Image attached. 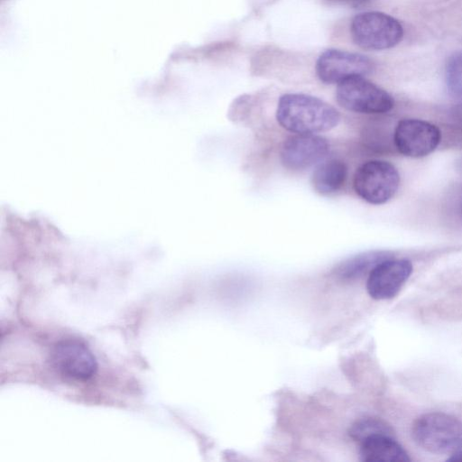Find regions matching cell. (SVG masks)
Here are the masks:
<instances>
[{"mask_svg": "<svg viewBox=\"0 0 462 462\" xmlns=\"http://www.w3.org/2000/svg\"><path fill=\"white\" fill-rule=\"evenodd\" d=\"M441 140L439 129L420 119H403L396 125L393 141L397 150L412 158L424 157L432 152Z\"/></svg>", "mask_w": 462, "mask_h": 462, "instance_id": "8992f818", "label": "cell"}, {"mask_svg": "<svg viewBox=\"0 0 462 462\" xmlns=\"http://www.w3.org/2000/svg\"><path fill=\"white\" fill-rule=\"evenodd\" d=\"M276 119L291 133L317 134L336 127L340 115L331 105L316 97L288 93L278 101Z\"/></svg>", "mask_w": 462, "mask_h": 462, "instance_id": "6da1fadb", "label": "cell"}, {"mask_svg": "<svg viewBox=\"0 0 462 462\" xmlns=\"http://www.w3.org/2000/svg\"><path fill=\"white\" fill-rule=\"evenodd\" d=\"M350 32L356 45L372 51L392 48L403 36L399 21L380 12H365L356 15L351 22Z\"/></svg>", "mask_w": 462, "mask_h": 462, "instance_id": "3957f363", "label": "cell"}, {"mask_svg": "<svg viewBox=\"0 0 462 462\" xmlns=\"http://www.w3.org/2000/svg\"><path fill=\"white\" fill-rule=\"evenodd\" d=\"M346 178V164L339 159H329L316 167L311 176V184L318 193L331 195L342 189Z\"/></svg>", "mask_w": 462, "mask_h": 462, "instance_id": "7c38bea8", "label": "cell"}, {"mask_svg": "<svg viewBox=\"0 0 462 462\" xmlns=\"http://www.w3.org/2000/svg\"><path fill=\"white\" fill-rule=\"evenodd\" d=\"M338 4H345L350 6L357 7L365 4L368 0H329Z\"/></svg>", "mask_w": 462, "mask_h": 462, "instance_id": "2e32d148", "label": "cell"}, {"mask_svg": "<svg viewBox=\"0 0 462 462\" xmlns=\"http://www.w3.org/2000/svg\"><path fill=\"white\" fill-rule=\"evenodd\" d=\"M360 459L365 462L409 461L404 448L391 436V433H377L360 441Z\"/></svg>", "mask_w": 462, "mask_h": 462, "instance_id": "8fae6325", "label": "cell"}, {"mask_svg": "<svg viewBox=\"0 0 462 462\" xmlns=\"http://www.w3.org/2000/svg\"><path fill=\"white\" fill-rule=\"evenodd\" d=\"M373 69L365 56L340 50H327L316 62L318 78L326 84H338L352 77H365Z\"/></svg>", "mask_w": 462, "mask_h": 462, "instance_id": "52a82bcc", "label": "cell"}, {"mask_svg": "<svg viewBox=\"0 0 462 462\" xmlns=\"http://www.w3.org/2000/svg\"><path fill=\"white\" fill-rule=\"evenodd\" d=\"M388 258L391 255L384 251L362 253L339 263L335 273L343 280H354L370 273L375 265Z\"/></svg>", "mask_w": 462, "mask_h": 462, "instance_id": "4fadbf2b", "label": "cell"}, {"mask_svg": "<svg viewBox=\"0 0 462 462\" xmlns=\"http://www.w3.org/2000/svg\"><path fill=\"white\" fill-rule=\"evenodd\" d=\"M446 82L449 91L462 96V51L454 54L447 64Z\"/></svg>", "mask_w": 462, "mask_h": 462, "instance_id": "9a60e30c", "label": "cell"}, {"mask_svg": "<svg viewBox=\"0 0 462 462\" xmlns=\"http://www.w3.org/2000/svg\"><path fill=\"white\" fill-rule=\"evenodd\" d=\"M450 461H462V449H459L453 453L448 458Z\"/></svg>", "mask_w": 462, "mask_h": 462, "instance_id": "e0dca14e", "label": "cell"}, {"mask_svg": "<svg viewBox=\"0 0 462 462\" xmlns=\"http://www.w3.org/2000/svg\"><path fill=\"white\" fill-rule=\"evenodd\" d=\"M329 151L328 140L319 134H295L282 144L280 157L291 171H303L321 162Z\"/></svg>", "mask_w": 462, "mask_h": 462, "instance_id": "ba28073f", "label": "cell"}, {"mask_svg": "<svg viewBox=\"0 0 462 462\" xmlns=\"http://www.w3.org/2000/svg\"><path fill=\"white\" fill-rule=\"evenodd\" d=\"M412 273V264L407 259L388 258L375 265L369 273L366 290L374 300L394 297Z\"/></svg>", "mask_w": 462, "mask_h": 462, "instance_id": "9c48e42d", "label": "cell"}, {"mask_svg": "<svg viewBox=\"0 0 462 462\" xmlns=\"http://www.w3.org/2000/svg\"><path fill=\"white\" fill-rule=\"evenodd\" d=\"M336 99L343 108L361 114L386 113L394 104L389 93L360 76L338 83Z\"/></svg>", "mask_w": 462, "mask_h": 462, "instance_id": "5b68a950", "label": "cell"}, {"mask_svg": "<svg viewBox=\"0 0 462 462\" xmlns=\"http://www.w3.org/2000/svg\"><path fill=\"white\" fill-rule=\"evenodd\" d=\"M51 360L55 368L63 375L86 380L97 371V361L90 350L78 341H63L53 349Z\"/></svg>", "mask_w": 462, "mask_h": 462, "instance_id": "30bf717a", "label": "cell"}, {"mask_svg": "<svg viewBox=\"0 0 462 462\" xmlns=\"http://www.w3.org/2000/svg\"><path fill=\"white\" fill-rule=\"evenodd\" d=\"M411 432L417 445L430 453L453 454L462 448V422L449 414H423Z\"/></svg>", "mask_w": 462, "mask_h": 462, "instance_id": "7a4b0ae2", "label": "cell"}, {"mask_svg": "<svg viewBox=\"0 0 462 462\" xmlns=\"http://www.w3.org/2000/svg\"><path fill=\"white\" fill-rule=\"evenodd\" d=\"M377 433H390V428L375 419H363L352 425L349 434L355 440L360 442L368 436Z\"/></svg>", "mask_w": 462, "mask_h": 462, "instance_id": "5bb4252c", "label": "cell"}, {"mask_svg": "<svg viewBox=\"0 0 462 462\" xmlns=\"http://www.w3.org/2000/svg\"><path fill=\"white\" fill-rule=\"evenodd\" d=\"M400 175L390 162L382 160L367 161L358 167L353 187L356 193L373 205L384 204L397 192Z\"/></svg>", "mask_w": 462, "mask_h": 462, "instance_id": "277c9868", "label": "cell"}]
</instances>
